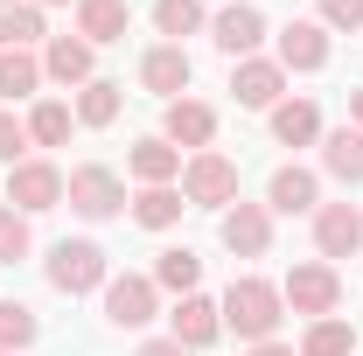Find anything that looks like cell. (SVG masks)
<instances>
[{
    "label": "cell",
    "mask_w": 363,
    "mask_h": 356,
    "mask_svg": "<svg viewBox=\"0 0 363 356\" xmlns=\"http://www.w3.org/2000/svg\"><path fill=\"white\" fill-rule=\"evenodd\" d=\"M126 168H133L140 189H161V182H175V175H182V147H168V140H140Z\"/></svg>",
    "instance_id": "cell-19"
},
{
    "label": "cell",
    "mask_w": 363,
    "mask_h": 356,
    "mask_svg": "<svg viewBox=\"0 0 363 356\" xmlns=\"http://www.w3.org/2000/svg\"><path fill=\"white\" fill-rule=\"evenodd\" d=\"M350 112H357V126H363V84H357V91H350Z\"/></svg>",
    "instance_id": "cell-36"
},
{
    "label": "cell",
    "mask_w": 363,
    "mask_h": 356,
    "mask_svg": "<svg viewBox=\"0 0 363 356\" xmlns=\"http://www.w3.org/2000/svg\"><path fill=\"white\" fill-rule=\"evenodd\" d=\"M182 210H189V196H182L175 182H161V189H140V196H133V223H147V230H168Z\"/></svg>",
    "instance_id": "cell-22"
},
{
    "label": "cell",
    "mask_w": 363,
    "mask_h": 356,
    "mask_svg": "<svg viewBox=\"0 0 363 356\" xmlns=\"http://www.w3.org/2000/svg\"><path fill=\"white\" fill-rule=\"evenodd\" d=\"M35 335H43V321H35L28 301H0V350L14 356V350H28Z\"/></svg>",
    "instance_id": "cell-28"
},
{
    "label": "cell",
    "mask_w": 363,
    "mask_h": 356,
    "mask_svg": "<svg viewBox=\"0 0 363 356\" xmlns=\"http://www.w3.org/2000/svg\"><path fill=\"white\" fill-rule=\"evenodd\" d=\"M321 28H363V0H321Z\"/></svg>",
    "instance_id": "cell-33"
},
{
    "label": "cell",
    "mask_w": 363,
    "mask_h": 356,
    "mask_svg": "<svg viewBox=\"0 0 363 356\" xmlns=\"http://www.w3.org/2000/svg\"><path fill=\"white\" fill-rule=\"evenodd\" d=\"M279 314H286V301H279V287L272 279H230L224 294V328H238L245 343H272V328H279Z\"/></svg>",
    "instance_id": "cell-1"
},
{
    "label": "cell",
    "mask_w": 363,
    "mask_h": 356,
    "mask_svg": "<svg viewBox=\"0 0 363 356\" xmlns=\"http://www.w3.org/2000/svg\"><path fill=\"white\" fill-rule=\"evenodd\" d=\"M168 147H196V154H203V147H210V140H217V112H210V105H203V98H175V105H168Z\"/></svg>",
    "instance_id": "cell-15"
},
{
    "label": "cell",
    "mask_w": 363,
    "mask_h": 356,
    "mask_svg": "<svg viewBox=\"0 0 363 356\" xmlns=\"http://www.w3.org/2000/svg\"><path fill=\"white\" fill-rule=\"evenodd\" d=\"M0 356H7V350H0Z\"/></svg>",
    "instance_id": "cell-39"
},
{
    "label": "cell",
    "mask_w": 363,
    "mask_h": 356,
    "mask_svg": "<svg viewBox=\"0 0 363 356\" xmlns=\"http://www.w3.org/2000/svg\"><path fill=\"white\" fill-rule=\"evenodd\" d=\"M272 63H279V70H321V63H328V28H321V21H286Z\"/></svg>",
    "instance_id": "cell-13"
},
{
    "label": "cell",
    "mask_w": 363,
    "mask_h": 356,
    "mask_svg": "<svg viewBox=\"0 0 363 356\" xmlns=\"http://www.w3.org/2000/svg\"><path fill=\"white\" fill-rule=\"evenodd\" d=\"M154 28H161L168 43L196 35V28H203V0H154Z\"/></svg>",
    "instance_id": "cell-30"
},
{
    "label": "cell",
    "mask_w": 363,
    "mask_h": 356,
    "mask_svg": "<svg viewBox=\"0 0 363 356\" xmlns=\"http://www.w3.org/2000/svg\"><path fill=\"white\" fill-rule=\"evenodd\" d=\"M63 203L84 223H105V217L126 210V182L112 175V168H98V161H84V168H70V182H63Z\"/></svg>",
    "instance_id": "cell-2"
},
{
    "label": "cell",
    "mask_w": 363,
    "mask_h": 356,
    "mask_svg": "<svg viewBox=\"0 0 363 356\" xmlns=\"http://www.w3.org/2000/svg\"><path fill=\"white\" fill-rule=\"evenodd\" d=\"M350 350H357V328L342 314H321V321H308V335H301V356H350Z\"/></svg>",
    "instance_id": "cell-23"
},
{
    "label": "cell",
    "mask_w": 363,
    "mask_h": 356,
    "mask_svg": "<svg viewBox=\"0 0 363 356\" xmlns=\"http://www.w3.org/2000/svg\"><path fill=\"white\" fill-rule=\"evenodd\" d=\"M315 133H321V112L308 98H279V105H272V140H279V147H308Z\"/></svg>",
    "instance_id": "cell-21"
},
{
    "label": "cell",
    "mask_w": 363,
    "mask_h": 356,
    "mask_svg": "<svg viewBox=\"0 0 363 356\" xmlns=\"http://www.w3.org/2000/svg\"><path fill=\"white\" fill-rule=\"evenodd\" d=\"M189 77H196V63H189V49H182V43H161V49L140 56V84L154 91V98H168V105L189 91Z\"/></svg>",
    "instance_id": "cell-9"
},
{
    "label": "cell",
    "mask_w": 363,
    "mask_h": 356,
    "mask_svg": "<svg viewBox=\"0 0 363 356\" xmlns=\"http://www.w3.org/2000/svg\"><path fill=\"white\" fill-rule=\"evenodd\" d=\"M217 238H224V252H238V259H266L272 252V210L266 203H230L224 223H217Z\"/></svg>",
    "instance_id": "cell-8"
},
{
    "label": "cell",
    "mask_w": 363,
    "mask_h": 356,
    "mask_svg": "<svg viewBox=\"0 0 363 356\" xmlns=\"http://www.w3.org/2000/svg\"><path fill=\"white\" fill-rule=\"evenodd\" d=\"M0 7H14V0H0Z\"/></svg>",
    "instance_id": "cell-38"
},
{
    "label": "cell",
    "mask_w": 363,
    "mask_h": 356,
    "mask_svg": "<svg viewBox=\"0 0 363 356\" xmlns=\"http://www.w3.org/2000/svg\"><path fill=\"white\" fill-rule=\"evenodd\" d=\"M126 28H133V7L126 0H77V35L91 49L98 43H126Z\"/></svg>",
    "instance_id": "cell-16"
},
{
    "label": "cell",
    "mask_w": 363,
    "mask_h": 356,
    "mask_svg": "<svg viewBox=\"0 0 363 356\" xmlns=\"http://www.w3.org/2000/svg\"><path fill=\"white\" fill-rule=\"evenodd\" d=\"M43 77H56V84H91V43L84 35H56V43L43 49Z\"/></svg>",
    "instance_id": "cell-18"
},
{
    "label": "cell",
    "mask_w": 363,
    "mask_h": 356,
    "mask_svg": "<svg viewBox=\"0 0 363 356\" xmlns=\"http://www.w3.org/2000/svg\"><path fill=\"white\" fill-rule=\"evenodd\" d=\"M210 35H217V49H224V56H238V63H245V56H252V49L266 43V14H259V7H245V0H238V7H224V14H217V21H210Z\"/></svg>",
    "instance_id": "cell-12"
},
{
    "label": "cell",
    "mask_w": 363,
    "mask_h": 356,
    "mask_svg": "<svg viewBox=\"0 0 363 356\" xmlns=\"http://www.w3.org/2000/svg\"><path fill=\"white\" fill-rule=\"evenodd\" d=\"M196 279H203V259L189 245H175V252L154 259V287H168V294H196Z\"/></svg>",
    "instance_id": "cell-26"
},
{
    "label": "cell",
    "mask_w": 363,
    "mask_h": 356,
    "mask_svg": "<svg viewBox=\"0 0 363 356\" xmlns=\"http://www.w3.org/2000/svg\"><path fill=\"white\" fill-rule=\"evenodd\" d=\"M21 147H28V126H21L14 112H0V161L14 168V161H21Z\"/></svg>",
    "instance_id": "cell-32"
},
{
    "label": "cell",
    "mask_w": 363,
    "mask_h": 356,
    "mask_svg": "<svg viewBox=\"0 0 363 356\" xmlns=\"http://www.w3.org/2000/svg\"><path fill=\"white\" fill-rule=\"evenodd\" d=\"M321 168L335 182H363V126H335L321 140Z\"/></svg>",
    "instance_id": "cell-20"
},
{
    "label": "cell",
    "mask_w": 363,
    "mask_h": 356,
    "mask_svg": "<svg viewBox=\"0 0 363 356\" xmlns=\"http://www.w3.org/2000/svg\"><path fill=\"white\" fill-rule=\"evenodd\" d=\"M252 356H301L294 343H252Z\"/></svg>",
    "instance_id": "cell-35"
},
{
    "label": "cell",
    "mask_w": 363,
    "mask_h": 356,
    "mask_svg": "<svg viewBox=\"0 0 363 356\" xmlns=\"http://www.w3.org/2000/svg\"><path fill=\"white\" fill-rule=\"evenodd\" d=\"M168 321H175V343H182V350H203V343L224 335V308L203 301V294H182V308L168 314Z\"/></svg>",
    "instance_id": "cell-14"
},
{
    "label": "cell",
    "mask_w": 363,
    "mask_h": 356,
    "mask_svg": "<svg viewBox=\"0 0 363 356\" xmlns=\"http://www.w3.org/2000/svg\"><path fill=\"white\" fill-rule=\"evenodd\" d=\"M315 196H321L315 168H279V175H272V189H266V210H279V217H301V210H321Z\"/></svg>",
    "instance_id": "cell-17"
},
{
    "label": "cell",
    "mask_w": 363,
    "mask_h": 356,
    "mask_svg": "<svg viewBox=\"0 0 363 356\" xmlns=\"http://www.w3.org/2000/svg\"><path fill=\"white\" fill-rule=\"evenodd\" d=\"M279 301H286L294 314H315V321H321V314L342 308V279H335V266H321V259H315V266H294L286 287H279Z\"/></svg>",
    "instance_id": "cell-6"
},
{
    "label": "cell",
    "mask_w": 363,
    "mask_h": 356,
    "mask_svg": "<svg viewBox=\"0 0 363 356\" xmlns=\"http://www.w3.org/2000/svg\"><path fill=\"white\" fill-rule=\"evenodd\" d=\"M112 272H105V252L91 245V238H63L56 252H49V287L56 294H91V287H105Z\"/></svg>",
    "instance_id": "cell-4"
},
{
    "label": "cell",
    "mask_w": 363,
    "mask_h": 356,
    "mask_svg": "<svg viewBox=\"0 0 363 356\" xmlns=\"http://www.w3.org/2000/svg\"><path fill=\"white\" fill-rule=\"evenodd\" d=\"M119 105H126V91L105 84V77H91V84L77 91V126H112V119H119Z\"/></svg>",
    "instance_id": "cell-25"
},
{
    "label": "cell",
    "mask_w": 363,
    "mask_h": 356,
    "mask_svg": "<svg viewBox=\"0 0 363 356\" xmlns=\"http://www.w3.org/2000/svg\"><path fill=\"white\" fill-rule=\"evenodd\" d=\"M357 245H363L357 203H321V210H315V252H321V259H350Z\"/></svg>",
    "instance_id": "cell-11"
},
{
    "label": "cell",
    "mask_w": 363,
    "mask_h": 356,
    "mask_svg": "<svg viewBox=\"0 0 363 356\" xmlns=\"http://www.w3.org/2000/svg\"><path fill=\"white\" fill-rule=\"evenodd\" d=\"M182 196L189 203H203V210H230L238 203V161H224V154H189V168H182Z\"/></svg>",
    "instance_id": "cell-3"
},
{
    "label": "cell",
    "mask_w": 363,
    "mask_h": 356,
    "mask_svg": "<svg viewBox=\"0 0 363 356\" xmlns=\"http://www.w3.org/2000/svg\"><path fill=\"white\" fill-rule=\"evenodd\" d=\"M35 43H43V7L35 0L0 7V49H35Z\"/></svg>",
    "instance_id": "cell-24"
},
{
    "label": "cell",
    "mask_w": 363,
    "mask_h": 356,
    "mask_svg": "<svg viewBox=\"0 0 363 356\" xmlns=\"http://www.w3.org/2000/svg\"><path fill=\"white\" fill-rule=\"evenodd\" d=\"M28 259V217L21 210H0V266Z\"/></svg>",
    "instance_id": "cell-31"
},
{
    "label": "cell",
    "mask_w": 363,
    "mask_h": 356,
    "mask_svg": "<svg viewBox=\"0 0 363 356\" xmlns=\"http://www.w3.org/2000/svg\"><path fill=\"white\" fill-rule=\"evenodd\" d=\"M35 84H43V63L28 49H0V98H28Z\"/></svg>",
    "instance_id": "cell-27"
},
{
    "label": "cell",
    "mask_w": 363,
    "mask_h": 356,
    "mask_svg": "<svg viewBox=\"0 0 363 356\" xmlns=\"http://www.w3.org/2000/svg\"><path fill=\"white\" fill-rule=\"evenodd\" d=\"M35 7H63V0H35Z\"/></svg>",
    "instance_id": "cell-37"
},
{
    "label": "cell",
    "mask_w": 363,
    "mask_h": 356,
    "mask_svg": "<svg viewBox=\"0 0 363 356\" xmlns=\"http://www.w3.org/2000/svg\"><path fill=\"white\" fill-rule=\"evenodd\" d=\"M154 308H161L154 272H119V279H105V321H112V328H147Z\"/></svg>",
    "instance_id": "cell-5"
},
{
    "label": "cell",
    "mask_w": 363,
    "mask_h": 356,
    "mask_svg": "<svg viewBox=\"0 0 363 356\" xmlns=\"http://www.w3.org/2000/svg\"><path fill=\"white\" fill-rule=\"evenodd\" d=\"M279 91H286V70L266 63V56H245V63L230 70V98H238V105H252V112H272V105H279Z\"/></svg>",
    "instance_id": "cell-10"
},
{
    "label": "cell",
    "mask_w": 363,
    "mask_h": 356,
    "mask_svg": "<svg viewBox=\"0 0 363 356\" xmlns=\"http://www.w3.org/2000/svg\"><path fill=\"white\" fill-rule=\"evenodd\" d=\"M56 203H63V168H49V161H14L7 168V210L35 217V210H56Z\"/></svg>",
    "instance_id": "cell-7"
},
{
    "label": "cell",
    "mask_w": 363,
    "mask_h": 356,
    "mask_svg": "<svg viewBox=\"0 0 363 356\" xmlns=\"http://www.w3.org/2000/svg\"><path fill=\"white\" fill-rule=\"evenodd\" d=\"M70 119H77L70 105H56V98H43V105L28 112V140H35V147H63V140H70Z\"/></svg>",
    "instance_id": "cell-29"
},
{
    "label": "cell",
    "mask_w": 363,
    "mask_h": 356,
    "mask_svg": "<svg viewBox=\"0 0 363 356\" xmlns=\"http://www.w3.org/2000/svg\"><path fill=\"white\" fill-rule=\"evenodd\" d=\"M140 356H189V350H182L175 335H154V343H140Z\"/></svg>",
    "instance_id": "cell-34"
}]
</instances>
